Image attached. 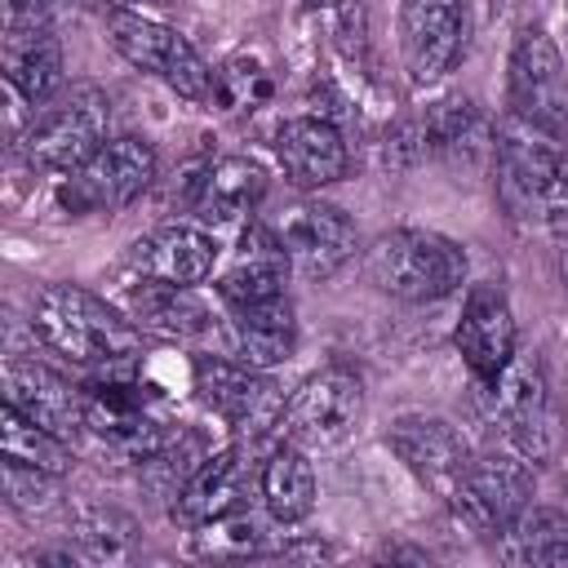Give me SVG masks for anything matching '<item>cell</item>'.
<instances>
[{
	"mask_svg": "<svg viewBox=\"0 0 568 568\" xmlns=\"http://www.w3.org/2000/svg\"><path fill=\"white\" fill-rule=\"evenodd\" d=\"M248 475H253V462H248L244 444L209 453L186 475V484L173 493V519L186 524V528H200V524H213V519H222L231 510H244Z\"/></svg>",
	"mask_w": 568,
	"mask_h": 568,
	"instance_id": "21",
	"label": "cell"
},
{
	"mask_svg": "<svg viewBox=\"0 0 568 568\" xmlns=\"http://www.w3.org/2000/svg\"><path fill=\"white\" fill-rule=\"evenodd\" d=\"M479 395L506 448H515L532 466L550 457V444H555L550 386H546V368L537 355H515L488 386H479Z\"/></svg>",
	"mask_w": 568,
	"mask_h": 568,
	"instance_id": "9",
	"label": "cell"
},
{
	"mask_svg": "<svg viewBox=\"0 0 568 568\" xmlns=\"http://www.w3.org/2000/svg\"><path fill=\"white\" fill-rule=\"evenodd\" d=\"M515 342H519V328H515V311L501 297V288L475 284L466 293L457 328H453V346L466 359L475 386H488L515 359Z\"/></svg>",
	"mask_w": 568,
	"mask_h": 568,
	"instance_id": "18",
	"label": "cell"
},
{
	"mask_svg": "<svg viewBox=\"0 0 568 568\" xmlns=\"http://www.w3.org/2000/svg\"><path fill=\"white\" fill-rule=\"evenodd\" d=\"M501 555L510 564L568 568V510L564 506H528L501 532Z\"/></svg>",
	"mask_w": 568,
	"mask_h": 568,
	"instance_id": "27",
	"label": "cell"
},
{
	"mask_svg": "<svg viewBox=\"0 0 568 568\" xmlns=\"http://www.w3.org/2000/svg\"><path fill=\"white\" fill-rule=\"evenodd\" d=\"M262 537H266V532L253 524V515L231 510V515H222V519L195 528V555H204V559H248V555H266Z\"/></svg>",
	"mask_w": 568,
	"mask_h": 568,
	"instance_id": "31",
	"label": "cell"
},
{
	"mask_svg": "<svg viewBox=\"0 0 568 568\" xmlns=\"http://www.w3.org/2000/svg\"><path fill=\"white\" fill-rule=\"evenodd\" d=\"M191 386H195V395L209 413H217L226 426H235L244 435H257V430L275 426L280 408H284L280 386L262 368H248L231 355L191 359Z\"/></svg>",
	"mask_w": 568,
	"mask_h": 568,
	"instance_id": "13",
	"label": "cell"
},
{
	"mask_svg": "<svg viewBox=\"0 0 568 568\" xmlns=\"http://www.w3.org/2000/svg\"><path fill=\"white\" fill-rule=\"evenodd\" d=\"M31 333L44 351L89 373H124L142 346V328L129 311H115L80 284H44L31 302Z\"/></svg>",
	"mask_w": 568,
	"mask_h": 568,
	"instance_id": "1",
	"label": "cell"
},
{
	"mask_svg": "<svg viewBox=\"0 0 568 568\" xmlns=\"http://www.w3.org/2000/svg\"><path fill=\"white\" fill-rule=\"evenodd\" d=\"M399 62L413 89L439 84L470 44V4L466 0H399Z\"/></svg>",
	"mask_w": 568,
	"mask_h": 568,
	"instance_id": "11",
	"label": "cell"
},
{
	"mask_svg": "<svg viewBox=\"0 0 568 568\" xmlns=\"http://www.w3.org/2000/svg\"><path fill=\"white\" fill-rule=\"evenodd\" d=\"M0 457L4 462H22V466H36V470H49V475L62 479L71 470V439L36 426L13 404H4L0 408Z\"/></svg>",
	"mask_w": 568,
	"mask_h": 568,
	"instance_id": "28",
	"label": "cell"
},
{
	"mask_svg": "<svg viewBox=\"0 0 568 568\" xmlns=\"http://www.w3.org/2000/svg\"><path fill=\"white\" fill-rule=\"evenodd\" d=\"M75 4H84V9H102V13H111V9H120L124 0H75Z\"/></svg>",
	"mask_w": 568,
	"mask_h": 568,
	"instance_id": "33",
	"label": "cell"
},
{
	"mask_svg": "<svg viewBox=\"0 0 568 568\" xmlns=\"http://www.w3.org/2000/svg\"><path fill=\"white\" fill-rule=\"evenodd\" d=\"M0 382H4V404H13L36 426L62 439L84 435V386H75L58 368L27 355H9L0 368Z\"/></svg>",
	"mask_w": 568,
	"mask_h": 568,
	"instance_id": "16",
	"label": "cell"
},
{
	"mask_svg": "<svg viewBox=\"0 0 568 568\" xmlns=\"http://www.w3.org/2000/svg\"><path fill=\"white\" fill-rule=\"evenodd\" d=\"M226 355L248 364V368H275L288 364L297 351V320H293V302L275 297V302H257V306H231L226 324Z\"/></svg>",
	"mask_w": 568,
	"mask_h": 568,
	"instance_id": "23",
	"label": "cell"
},
{
	"mask_svg": "<svg viewBox=\"0 0 568 568\" xmlns=\"http://www.w3.org/2000/svg\"><path fill=\"white\" fill-rule=\"evenodd\" d=\"M257 493L275 524H302L315 510V466L306 462V448L280 444L257 466Z\"/></svg>",
	"mask_w": 568,
	"mask_h": 568,
	"instance_id": "26",
	"label": "cell"
},
{
	"mask_svg": "<svg viewBox=\"0 0 568 568\" xmlns=\"http://www.w3.org/2000/svg\"><path fill=\"white\" fill-rule=\"evenodd\" d=\"M155 146L146 138L120 133L106 138L80 169H71L58 186L67 213H120L155 182Z\"/></svg>",
	"mask_w": 568,
	"mask_h": 568,
	"instance_id": "7",
	"label": "cell"
},
{
	"mask_svg": "<svg viewBox=\"0 0 568 568\" xmlns=\"http://www.w3.org/2000/svg\"><path fill=\"white\" fill-rule=\"evenodd\" d=\"M217 240L200 226V222H169L155 226L146 235H138L129 244L124 266L133 271V280H155V284H182L195 288L200 280L213 275L217 262Z\"/></svg>",
	"mask_w": 568,
	"mask_h": 568,
	"instance_id": "17",
	"label": "cell"
},
{
	"mask_svg": "<svg viewBox=\"0 0 568 568\" xmlns=\"http://www.w3.org/2000/svg\"><path fill=\"white\" fill-rule=\"evenodd\" d=\"M417 124H422V151H426V160H439V164L462 169V173L493 169L497 124L470 98H439V102H430L417 115Z\"/></svg>",
	"mask_w": 568,
	"mask_h": 568,
	"instance_id": "19",
	"label": "cell"
},
{
	"mask_svg": "<svg viewBox=\"0 0 568 568\" xmlns=\"http://www.w3.org/2000/svg\"><path fill=\"white\" fill-rule=\"evenodd\" d=\"M275 160L297 191H320L346 178L351 146L328 115H284L275 129Z\"/></svg>",
	"mask_w": 568,
	"mask_h": 568,
	"instance_id": "20",
	"label": "cell"
},
{
	"mask_svg": "<svg viewBox=\"0 0 568 568\" xmlns=\"http://www.w3.org/2000/svg\"><path fill=\"white\" fill-rule=\"evenodd\" d=\"M84 435H93L115 457L146 466L173 444L178 430L160 417L151 386H142L133 368H124V373H98L84 386Z\"/></svg>",
	"mask_w": 568,
	"mask_h": 568,
	"instance_id": "3",
	"label": "cell"
},
{
	"mask_svg": "<svg viewBox=\"0 0 568 568\" xmlns=\"http://www.w3.org/2000/svg\"><path fill=\"white\" fill-rule=\"evenodd\" d=\"M266 226L275 231L280 248L288 253V266L302 280H328V275H337L355 257V248H359L355 222L337 204L311 200V195L284 204Z\"/></svg>",
	"mask_w": 568,
	"mask_h": 568,
	"instance_id": "12",
	"label": "cell"
},
{
	"mask_svg": "<svg viewBox=\"0 0 568 568\" xmlns=\"http://www.w3.org/2000/svg\"><path fill=\"white\" fill-rule=\"evenodd\" d=\"M129 320L151 333V337H164V342H191L200 333L213 328V315L209 306L182 288V284H155V280H138L133 293H129Z\"/></svg>",
	"mask_w": 568,
	"mask_h": 568,
	"instance_id": "25",
	"label": "cell"
},
{
	"mask_svg": "<svg viewBox=\"0 0 568 568\" xmlns=\"http://www.w3.org/2000/svg\"><path fill=\"white\" fill-rule=\"evenodd\" d=\"M386 448L404 462V470L430 488L435 497H453V488L462 484L466 466H470V444L466 435L448 422V417H435V413H404L390 422L386 430Z\"/></svg>",
	"mask_w": 568,
	"mask_h": 568,
	"instance_id": "14",
	"label": "cell"
},
{
	"mask_svg": "<svg viewBox=\"0 0 568 568\" xmlns=\"http://www.w3.org/2000/svg\"><path fill=\"white\" fill-rule=\"evenodd\" d=\"M111 129V98L93 84H71L67 93H53L49 102L36 106L27 133H22V155L40 173H71L80 169Z\"/></svg>",
	"mask_w": 568,
	"mask_h": 568,
	"instance_id": "5",
	"label": "cell"
},
{
	"mask_svg": "<svg viewBox=\"0 0 568 568\" xmlns=\"http://www.w3.org/2000/svg\"><path fill=\"white\" fill-rule=\"evenodd\" d=\"M266 98H271V71L257 53L244 49L213 71V102H222V111H248Z\"/></svg>",
	"mask_w": 568,
	"mask_h": 568,
	"instance_id": "30",
	"label": "cell"
},
{
	"mask_svg": "<svg viewBox=\"0 0 568 568\" xmlns=\"http://www.w3.org/2000/svg\"><path fill=\"white\" fill-rule=\"evenodd\" d=\"M364 413V386L351 368L342 364H328L320 373H311L280 408V439L306 448V453H324V448H337L355 422Z\"/></svg>",
	"mask_w": 568,
	"mask_h": 568,
	"instance_id": "10",
	"label": "cell"
},
{
	"mask_svg": "<svg viewBox=\"0 0 568 568\" xmlns=\"http://www.w3.org/2000/svg\"><path fill=\"white\" fill-rule=\"evenodd\" d=\"M53 488H58V475L22 466V462H4V497L13 510H22V515L44 510L53 501Z\"/></svg>",
	"mask_w": 568,
	"mask_h": 568,
	"instance_id": "32",
	"label": "cell"
},
{
	"mask_svg": "<svg viewBox=\"0 0 568 568\" xmlns=\"http://www.w3.org/2000/svg\"><path fill=\"white\" fill-rule=\"evenodd\" d=\"M0 67L18 98L49 102L62 84V44L49 22H0Z\"/></svg>",
	"mask_w": 568,
	"mask_h": 568,
	"instance_id": "22",
	"label": "cell"
},
{
	"mask_svg": "<svg viewBox=\"0 0 568 568\" xmlns=\"http://www.w3.org/2000/svg\"><path fill=\"white\" fill-rule=\"evenodd\" d=\"M102 27H106V44L133 71L160 80L164 89H173L186 102H213V67L195 53V44L182 31H173L129 4L102 13Z\"/></svg>",
	"mask_w": 568,
	"mask_h": 568,
	"instance_id": "4",
	"label": "cell"
},
{
	"mask_svg": "<svg viewBox=\"0 0 568 568\" xmlns=\"http://www.w3.org/2000/svg\"><path fill=\"white\" fill-rule=\"evenodd\" d=\"M266 195V173L244 155H213L182 173L178 200L200 226H231L257 213Z\"/></svg>",
	"mask_w": 568,
	"mask_h": 568,
	"instance_id": "15",
	"label": "cell"
},
{
	"mask_svg": "<svg viewBox=\"0 0 568 568\" xmlns=\"http://www.w3.org/2000/svg\"><path fill=\"white\" fill-rule=\"evenodd\" d=\"M293 266H288V253L280 248L275 231L266 222H253L248 217V231H244V244H240V257L222 271L217 280V297L222 306H257V302H275V297H288L284 284H288Z\"/></svg>",
	"mask_w": 568,
	"mask_h": 568,
	"instance_id": "24",
	"label": "cell"
},
{
	"mask_svg": "<svg viewBox=\"0 0 568 568\" xmlns=\"http://www.w3.org/2000/svg\"><path fill=\"white\" fill-rule=\"evenodd\" d=\"M532 462L519 457L515 448L501 453H475L462 484L448 497V510L457 515V524H466L479 537H501L528 506H532Z\"/></svg>",
	"mask_w": 568,
	"mask_h": 568,
	"instance_id": "8",
	"label": "cell"
},
{
	"mask_svg": "<svg viewBox=\"0 0 568 568\" xmlns=\"http://www.w3.org/2000/svg\"><path fill=\"white\" fill-rule=\"evenodd\" d=\"M75 528V546H80V559H93V564H115V559H129L133 555V541H138V528L129 515L120 510H80L71 519Z\"/></svg>",
	"mask_w": 568,
	"mask_h": 568,
	"instance_id": "29",
	"label": "cell"
},
{
	"mask_svg": "<svg viewBox=\"0 0 568 568\" xmlns=\"http://www.w3.org/2000/svg\"><path fill=\"white\" fill-rule=\"evenodd\" d=\"M364 271L368 280L395 297V302H413V306H426V302H444L453 297L462 284H466V248L439 231H426V226H395V231H382L368 253H364Z\"/></svg>",
	"mask_w": 568,
	"mask_h": 568,
	"instance_id": "2",
	"label": "cell"
},
{
	"mask_svg": "<svg viewBox=\"0 0 568 568\" xmlns=\"http://www.w3.org/2000/svg\"><path fill=\"white\" fill-rule=\"evenodd\" d=\"M506 106L510 120L564 142L568 138V71L559 44L541 27H519L506 58Z\"/></svg>",
	"mask_w": 568,
	"mask_h": 568,
	"instance_id": "6",
	"label": "cell"
}]
</instances>
